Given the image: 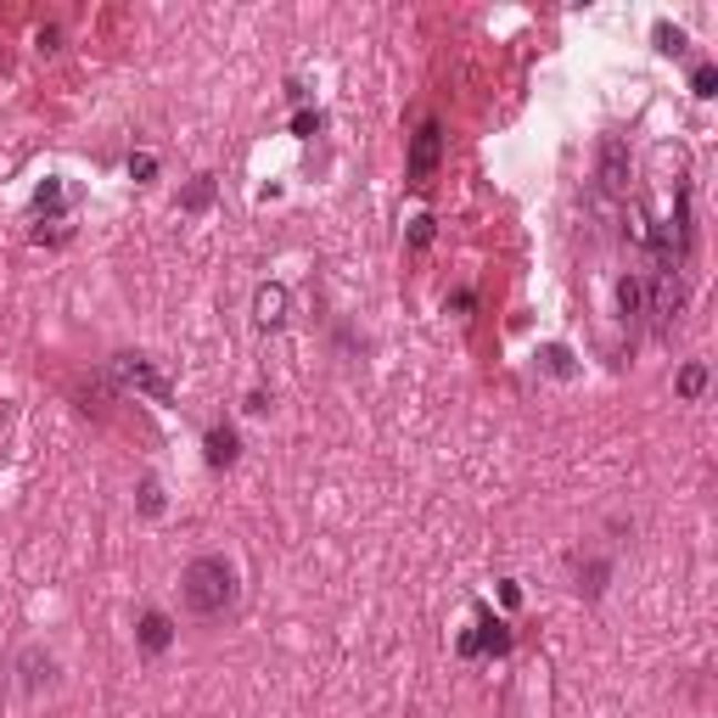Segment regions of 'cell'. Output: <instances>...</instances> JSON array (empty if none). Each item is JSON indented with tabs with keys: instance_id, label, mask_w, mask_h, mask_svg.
I'll use <instances>...</instances> for the list:
<instances>
[{
	"instance_id": "cell-1",
	"label": "cell",
	"mask_w": 718,
	"mask_h": 718,
	"mask_svg": "<svg viewBox=\"0 0 718 718\" xmlns=\"http://www.w3.org/2000/svg\"><path fill=\"white\" fill-rule=\"evenodd\" d=\"M236 595H242V584L225 556H197L180 573V601H186L192 617H225L236 606Z\"/></svg>"
},
{
	"instance_id": "cell-2",
	"label": "cell",
	"mask_w": 718,
	"mask_h": 718,
	"mask_svg": "<svg viewBox=\"0 0 718 718\" xmlns=\"http://www.w3.org/2000/svg\"><path fill=\"white\" fill-rule=\"evenodd\" d=\"M443 146H449L443 124H438V119H421L416 135H410V157H404V180H410V192H427L432 180H438V168H443Z\"/></svg>"
},
{
	"instance_id": "cell-3",
	"label": "cell",
	"mask_w": 718,
	"mask_h": 718,
	"mask_svg": "<svg viewBox=\"0 0 718 718\" xmlns=\"http://www.w3.org/2000/svg\"><path fill=\"white\" fill-rule=\"evenodd\" d=\"M511 646H516L511 623L478 606V623H472V628H461V640H455V657H461V663H472V657H511Z\"/></svg>"
},
{
	"instance_id": "cell-4",
	"label": "cell",
	"mask_w": 718,
	"mask_h": 718,
	"mask_svg": "<svg viewBox=\"0 0 718 718\" xmlns=\"http://www.w3.org/2000/svg\"><path fill=\"white\" fill-rule=\"evenodd\" d=\"M685 309V276H679V264H657V276L646 281V315L657 320V331H668Z\"/></svg>"
},
{
	"instance_id": "cell-5",
	"label": "cell",
	"mask_w": 718,
	"mask_h": 718,
	"mask_svg": "<svg viewBox=\"0 0 718 718\" xmlns=\"http://www.w3.org/2000/svg\"><path fill=\"white\" fill-rule=\"evenodd\" d=\"M287 309H293V293H287L281 281H264V287L253 293V326H258V331H281V326H287Z\"/></svg>"
},
{
	"instance_id": "cell-6",
	"label": "cell",
	"mask_w": 718,
	"mask_h": 718,
	"mask_svg": "<svg viewBox=\"0 0 718 718\" xmlns=\"http://www.w3.org/2000/svg\"><path fill=\"white\" fill-rule=\"evenodd\" d=\"M601 192L606 197H623L628 192V146L617 135L601 141Z\"/></svg>"
},
{
	"instance_id": "cell-7",
	"label": "cell",
	"mask_w": 718,
	"mask_h": 718,
	"mask_svg": "<svg viewBox=\"0 0 718 718\" xmlns=\"http://www.w3.org/2000/svg\"><path fill=\"white\" fill-rule=\"evenodd\" d=\"M119 377L130 382V388H141V393H152L157 404H168L174 393H168V382L152 371V359H141V353H119Z\"/></svg>"
},
{
	"instance_id": "cell-8",
	"label": "cell",
	"mask_w": 718,
	"mask_h": 718,
	"mask_svg": "<svg viewBox=\"0 0 718 718\" xmlns=\"http://www.w3.org/2000/svg\"><path fill=\"white\" fill-rule=\"evenodd\" d=\"M573 589L584 595V601H601L606 595V584H612V556H573Z\"/></svg>"
},
{
	"instance_id": "cell-9",
	"label": "cell",
	"mask_w": 718,
	"mask_h": 718,
	"mask_svg": "<svg viewBox=\"0 0 718 718\" xmlns=\"http://www.w3.org/2000/svg\"><path fill=\"white\" fill-rule=\"evenodd\" d=\"M18 679H23V690H29V696L51 690V685H57V657H51V652H40V646H29V652L18 657Z\"/></svg>"
},
{
	"instance_id": "cell-10",
	"label": "cell",
	"mask_w": 718,
	"mask_h": 718,
	"mask_svg": "<svg viewBox=\"0 0 718 718\" xmlns=\"http://www.w3.org/2000/svg\"><path fill=\"white\" fill-rule=\"evenodd\" d=\"M203 461H208L214 472H225V466L242 461V438H236V427H208V432H203Z\"/></svg>"
},
{
	"instance_id": "cell-11",
	"label": "cell",
	"mask_w": 718,
	"mask_h": 718,
	"mask_svg": "<svg viewBox=\"0 0 718 718\" xmlns=\"http://www.w3.org/2000/svg\"><path fill=\"white\" fill-rule=\"evenodd\" d=\"M135 646H141L146 657H163V652L174 646V623H168V612H141V623H135Z\"/></svg>"
},
{
	"instance_id": "cell-12",
	"label": "cell",
	"mask_w": 718,
	"mask_h": 718,
	"mask_svg": "<svg viewBox=\"0 0 718 718\" xmlns=\"http://www.w3.org/2000/svg\"><path fill=\"white\" fill-rule=\"evenodd\" d=\"M533 359H538V371H551V377H562V382H567V377H578V366H573V348H567V342H545Z\"/></svg>"
},
{
	"instance_id": "cell-13",
	"label": "cell",
	"mask_w": 718,
	"mask_h": 718,
	"mask_svg": "<svg viewBox=\"0 0 718 718\" xmlns=\"http://www.w3.org/2000/svg\"><path fill=\"white\" fill-rule=\"evenodd\" d=\"M617 315H623V320H640V315H646V281H640V276H623V281H617Z\"/></svg>"
},
{
	"instance_id": "cell-14",
	"label": "cell",
	"mask_w": 718,
	"mask_h": 718,
	"mask_svg": "<svg viewBox=\"0 0 718 718\" xmlns=\"http://www.w3.org/2000/svg\"><path fill=\"white\" fill-rule=\"evenodd\" d=\"M62 208H68V186H62V180H45V186L34 192V214H40V219H57Z\"/></svg>"
},
{
	"instance_id": "cell-15",
	"label": "cell",
	"mask_w": 718,
	"mask_h": 718,
	"mask_svg": "<svg viewBox=\"0 0 718 718\" xmlns=\"http://www.w3.org/2000/svg\"><path fill=\"white\" fill-rule=\"evenodd\" d=\"M674 388H679V399H690V404L707 393V366H701V359H690V366L679 371V382H674Z\"/></svg>"
},
{
	"instance_id": "cell-16",
	"label": "cell",
	"mask_w": 718,
	"mask_h": 718,
	"mask_svg": "<svg viewBox=\"0 0 718 718\" xmlns=\"http://www.w3.org/2000/svg\"><path fill=\"white\" fill-rule=\"evenodd\" d=\"M208 203H214V174H197L192 186H186V197H180V208H186V214H203Z\"/></svg>"
},
{
	"instance_id": "cell-17",
	"label": "cell",
	"mask_w": 718,
	"mask_h": 718,
	"mask_svg": "<svg viewBox=\"0 0 718 718\" xmlns=\"http://www.w3.org/2000/svg\"><path fill=\"white\" fill-rule=\"evenodd\" d=\"M690 90H696V102H712V96H718V68H712V62H696V68H690Z\"/></svg>"
},
{
	"instance_id": "cell-18",
	"label": "cell",
	"mask_w": 718,
	"mask_h": 718,
	"mask_svg": "<svg viewBox=\"0 0 718 718\" xmlns=\"http://www.w3.org/2000/svg\"><path fill=\"white\" fill-rule=\"evenodd\" d=\"M652 40H657V51H663V57H685V45H690V40H685V29H674V23H657V29H652Z\"/></svg>"
},
{
	"instance_id": "cell-19",
	"label": "cell",
	"mask_w": 718,
	"mask_h": 718,
	"mask_svg": "<svg viewBox=\"0 0 718 718\" xmlns=\"http://www.w3.org/2000/svg\"><path fill=\"white\" fill-rule=\"evenodd\" d=\"M432 236H438V219H432V214H416V219H410V247L421 253V247H432Z\"/></svg>"
},
{
	"instance_id": "cell-20",
	"label": "cell",
	"mask_w": 718,
	"mask_h": 718,
	"mask_svg": "<svg viewBox=\"0 0 718 718\" xmlns=\"http://www.w3.org/2000/svg\"><path fill=\"white\" fill-rule=\"evenodd\" d=\"M135 500H141L146 516H163V483H157V478H141V494H135Z\"/></svg>"
},
{
	"instance_id": "cell-21",
	"label": "cell",
	"mask_w": 718,
	"mask_h": 718,
	"mask_svg": "<svg viewBox=\"0 0 718 718\" xmlns=\"http://www.w3.org/2000/svg\"><path fill=\"white\" fill-rule=\"evenodd\" d=\"M152 174H157V157H152V152H135V157H130V180H141V186H146Z\"/></svg>"
},
{
	"instance_id": "cell-22",
	"label": "cell",
	"mask_w": 718,
	"mask_h": 718,
	"mask_svg": "<svg viewBox=\"0 0 718 718\" xmlns=\"http://www.w3.org/2000/svg\"><path fill=\"white\" fill-rule=\"evenodd\" d=\"M320 130H326L320 113H298V119H293V135H298V141H309V135H320Z\"/></svg>"
},
{
	"instance_id": "cell-23",
	"label": "cell",
	"mask_w": 718,
	"mask_h": 718,
	"mask_svg": "<svg viewBox=\"0 0 718 718\" xmlns=\"http://www.w3.org/2000/svg\"><path fill=\"white\" fill-rule=\"evenodd\" d=\"M500 601H505V606H516V601H522V589H516V578H500Z\"/></svg>"
}]
</instances>
